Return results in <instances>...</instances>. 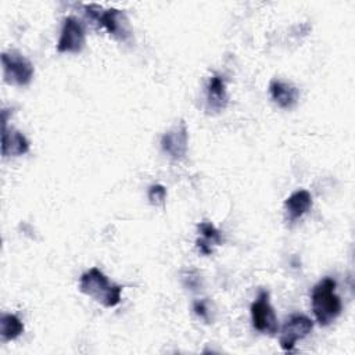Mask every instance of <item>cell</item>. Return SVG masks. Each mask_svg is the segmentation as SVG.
<instances>
[{
	"label": "cell",
	"instance_id": "obj_1",
	"mask_svg": "<svg viewBox=\"0 0 355 355\" xmlns=\"http://www.w3.org/2000/svg\"><path fill=\"white\" fill-rule=\"evenodd\" d=\"M336 280L324 277L312 288V311L320 326H329L341 313L343 305L340 297L336 294Z\"/></svg>",
	"mask_w": 355,
	"mask_h": 355
},
{
	"label": "cell",
	"instance_id": "obj_2",
	"mask_svg": "<svg viewBox=\"0 0 355 355\" xmlns=\"http://www.w3.org/2000/svg\"><path fill=\"white\" fill-rule=\"evenodd\" d=\"M79 290L100 302L105 308H114L121 302L122 287L112 283L100 269L92 268L79 279Z\"/></svg>",
	"mask_w": 355,
	"mask_h": 355
},
{
	"label": "cell",
	"instance_id": "obj_4",
	"mask_svg": "<svg viewBox=\"0 0 355 355\" xmlns=\"http://www.w3.org/2000/svg\"><path fill=\"white\" fill-rule=\"evenodd\" d=\"M4 80L15 86H28L33 78L35 69L32 62L18 51L1 54Z\"/></svg>",
	"mask_w": 355,
	"mask_h": 355
},
{
	"label": "cell",
	"instance_id": "obj_8",
	"mask_svg": "<svg viewBox=\"0 0 355 355\" xmlns=\"http://www.w3.org/2000/svg\"><path fill=\"white\" fill-rule=\"evenodd\" d=\"M189 143V130L184 121H180L161 137V148L172 159L180 161L186 157Z\"/></svg>",
	"mask_w": 355,
	"mask_h": 355
},
{
	"label": "cell",
	"instance_id": "obj_3",
	"mask_svg": "<svg viewBox=\"0 0 355 355\" xmlns=\"http://www.w3.org/2000/svg\"><path fill=\"white\" fill-rule=\"evenodd\" d=\"M85 12L93 24H97L100 28H104L114 37L119 40H126L129 37V24L123 11L116 8L104 10L97 4H86Z\"/></svg>",
	"mask_w": 355,
	"mask_h": 355
},
{
	"label": "cell",
	"instance_id": "obj_14",
	"mask_svg": "<svg viewBox=\"0 0 355 355\" xmlns=\"http://www.w3.org/2000/svg\"><path fill=\"white\" fill-rule=\"evenodd\" d=\"M24 333L21 319L14 313H4L0 318V336L1 341H11Z\"/></svg>",
	"mask_w": 355,
	"mask_h": 355
},
{
	"label": "cell",
	"instance_id": "obj_9",
	"mask_svg": "<svg viewBox=\"0 0 355 355\" xmlns=\"http://www.w3.org/2000/svg\"><path fill=\"white\" fill-rule=\"evenodd\" d=\"M29 151L28 139L15 128L3 125L1 133V154L3 157H19Z\"/></svg>",
	"mask_w": 355,
	"mask_h": 355
},
{
	"label": "cell",
	"instance_id": "obj_12",
	"mask_svg": "<svg viewBox=\"0 0 355 355\" xmlns=\"http://www.w3.org/2000/svg\"><path fill=\"white\" fill-rule=\"evenodd\" d=\"M312 207V196L306 190H297L284 201V208L290 220L300 219Z\"/></svg>",
	"mask_w": 355,
	"mask_h": 355
},
{
	"label": "cell",
	"instance_id": "obj_11",
	"mask_svg": "<svg viewBox=\"0 0 355 355\" xmlns=\"http://www.w3.org/2000/svg\"><path fill=\"white\" fill-rule=\"evenodd\" d=\"M227 105L226 83L220 75H212L207 86V107L211 111L219 112Z\"/></svg>",
	"mask_w": 355,
	"mask_h": 355
},
{
	"label": "cell",
	"instance_id": "obj_7",
	"mask_svg": "<svg viewBox=\"0 0 355 355\" xmlns=\"http://www.w3.org/2000/svg\"><path fill=\"white\" fill-rule=\"evenodd\" d=\"M313 329V322L302 313L291 315L283 324L280 331V347L284 351H293L297 341L305 338Z\"/></svg>",
	"mask_w": 355,
	"mask_h": 355
},
{
	"label": "cell",
	"instance_id": "obj_16",
	"mask_svg": "<svg viewBox=\"0 0 355 355\" xmlns=\"http://www.w3.org/2000/svg\"><path fill=\"white\" fill-rule=\"evenodd\" d=\"M193 309L196 312V315H198L200 318H202L204 320H209V311H208V305L205 301H196L193 305Z\"/></svg>",
	"mask_w": 355,
	"mask_h": 355
},
{
	"label": "cell",
	"instance_id": "obj_5",
	"mask_svg": "<svg viewBox=\"0 0 355 355\" xmlns=\"http://www.w3.org/2000/svg\"><path fill=\"white\" fill-rule=\"evenodd\" d=\"M251 320L255 330L263 334L273 336L277 333V316L273 311V306L269 302L268 291H261L257 300L251 304Z\"/></svg>",
	"mask_w": 355,
	"mask_h": 355
},
{
	"label": "cell",
	"instance_id": "obj_6",
	"mask_svg": "<svg viewBox=\"0 0 355 355\" xmlns=\"http://www.w3.org/2000/svg\"><path fill=\"white\" fill-rule=\"evenodd\" d=\"M86 43L83 24L76 17H67L62 22L60 39L57 43L58 53H80Z\"/></svg>",
	"mask_w": 355,
	"mask_h": 355
},
{
	"label": "cell",
	"instance_id": "obj_10",
	"mask_svg": "<svg viewBox=\"0 0 355 355\" xmlns=\"http://www.w3.org/2000/svg\"><path fill=\"white\" fill-rule=\"evenodd\" d=\"M269 93L272 100L284 110L293 108L298 101V89L288 82L273 79L269 83Z\"/></svg>",
	"mask_w": 355,
	"mask_h": 355
},
{
	"label": "cell",
	"instance_id": "obj_13",
	"mask_svg": "<svg viewBox=\"0 0 355 355\" xmlns=\"http://www.w3.org/2000/svg\"><path fill=\"white\" fill-rule=\"evenodd\" d=\"M198 232L201 233V239L197 240V247L201 254L209 255L212 252V245H219L222 243L220 232L208 220L198 225Z\"/></svg>",
	"mask_w": 355,
	"mask_h": 355
},
{
	"label": "cell",
	"instance_id": "obj_15",
	"mask_svg": "<svg viewBox=\"0 0 355 355\" xmlns=\"http://www.w3.org/2000/svg\"><path fill=\"white\" fill-rule=\"evenodd\" d=\"M147 197L153 205H162L166 198V189L162 184H153L148 189Z\"/></svg>",
	"mask_w": 355,
	"mask_h": 355
}]
</instances>
